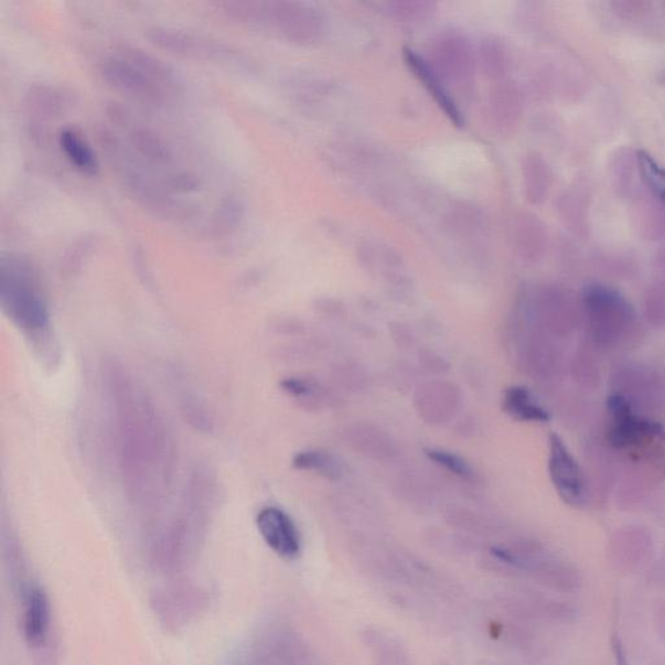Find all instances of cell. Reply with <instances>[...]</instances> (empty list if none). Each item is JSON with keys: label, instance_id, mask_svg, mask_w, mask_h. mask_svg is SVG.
Segmentation results:
<instances>
[{"label": "cell", "instance_id": "obj_1", "mask_svg": "<svg viewBox=\"0 0 665 665\" xmlns=\"http://www.w3.org/2000/svg\"><path fill=\"white\" fill-rule=\"evenodd\" d=\"M115 126L105 143L128 193L158 216L182 221L194 216L201 180L181 163L174 144L126 112H115Z\"/></svg>", "mask_w": 665, "mask_h": 665}, {"label": "cell", "instance_id": "obj_2", "mask_svg": "<svg viewBox=\"0 0 665 665\" xmlns=\"http://www.w3.org/2000/svg\"><path fill=\"white\" fill-rule=\"evenodd\" d=\"M99 75L115 92L153 107L174 104L182 86L162 58L135 46H117L99 62Z\"/></svg>", "mask_w": 665, "mask_h": 665}, {"label": "cell", "instance_id": "obj_3", "mask_svg": "<svg viewBox=\"0 0 665 665\" xmlns=\"http://www.w3.org/2000/svg\"><path fill=\"white\" fill-rule=\"evenodd\" d=\"M0 303L7 317L29 339H49L51 317L39 272L24 255L3 253L0 259Z\"/></svg>", "mask_w": 665, "mask_h": 665}, {"label": "cell", "instance_id": "obj_4", "mask_svg": "<svg viewBox=\"0 0 665 665\" xmlns=\"http://www.w3.org/2000/svg\"><path fill=\"white\" fill-rule=\"evenodd\" d=\"M152 45L168 54L215 63L226 67L245 68V55L222 41L185 29L153 26L148 31Z\"/></svg>", "mask_w": 665, "mask_h": 665}, {"label": "cell", "instance_id": "obj_5", "mask_svg": "<svg viewBox=\"0 0 665 665\" xmlns=\"http://www.w3.org/2000/svg\"><path fill=\"white\" fill-rule=\"evenodd\" d=\"M591 329L599 340L611 342L633 324L635 311L628 299L608 285H589L582 292Z\"/></svg>", "mask_w": 665, "mask_h": 665}, {"label": "cell", "instance_id": "obj_6", "mask_svg": "<svg viewBox=\"0 0 665 665\" xmlns=\"http://www.w3.org/2000/svg\"><path fill=\"white\" fill-rule=\"evenodd\" d=\"M608 408L611 416L609 437L618 449H637L646 442L665 437V430L659 422L635 414L630 400L623 396H611Z\"/></svg>", "mask_w": 665, "mask_h": 665}, {"label": "cell", "instance_id": "obj_7", "mask_svg": "<svg viewBox=\"0 0 665 665\" xmlns=\"http://www.w3.org/2000/svg\"><path fill=\"white\" fill-rule=\"evenodd\" d=\"M549 473L560 500L571 507H581L587 501V481L579 462L562 438L549 437Z\"/></svg>", "mask_w": 665, "mask_h": 665}, {"label": "cell", "instance_id": "obj_8", "mask_svg": "<svg viewBox=\"0 0 665 665\" xmlns=\"http://www.w3.org/2000/svg\"><path fill=\"white\" fill-rule=\"evenodd\" d=\"M257 528L262 539L275 554L294 560L302 551L301 533L291 516L280 507L267 506L257 515Z\"/></svg>", "mask_w": 665, "mask_h": 665}, {"label": "cell", "instance_id": "obj_9", "mask_svg": "<svg viewBox=\"0 0 665 665\" xmlns=\"http://www.w3.org/2000/svg\"><path fill=\"white\" fill-rule=\"evenodd\" d=\"M21 625L29 646H46L51 631V604L46 590L40 583L25 581L20 584Z\"/></svg>", "mask_w": 665, "mask_h": 665}, {"label": "cell", "instance_id": "obj_10", "mask_svg": "<svg viewBox=\"0 0 665 665\" xmlns=\"http://www.w3.org/2000/svg\"><path fill=\"white\" fill-rule=\"evenodd\" d=\"M415 400L421 418L429 422H444L457 411L459 392L454 385L433 383L420 387Z\"/></svg>", "mask_w": 665, "mask_h": 665}, {"label": "cell", "instance_id": "obj_11", "mask_svg": "<svg viewBox=\"0 0 665 665\" xmlns=\"http://www.w3.org/2000/svg\"><path fill=\"white\" fill-rule=\"evenodd\" d=\"M58 148L68 163L79 173L95 175L99 172V158L83 131L75 127H64L57 135Z\"/></svg>", "mask_w": 665, "mask_h": 665}, {"label": "cell", "instance_id": "obj_12", "mask_svg": "<svg viewBox=\"0 0 665 665\" xmlns=\"http://www.w3.org/2000/svg\"><path fill=\"white\" fill-rule=\"evenodd\" d=\"M502 408L510 418L522 422H549L550 412L529 387L513 385L503 392Z\"/></svg>", "mask_w": 665, "mask_h": 665}, {"label": "cell", "instance_id": "obj_13", "mask_svg": "<svg viewBox=\"0 0 665 665\" xmlns=\"http://www.w3.org/2000/svg\"><path fill=\"white\" fill-rule=\"evenodd\" d=\"M281 390L303 407L309 409H321L333 407L337 398L315 378L304 376H290L281 379Z\"/></svg>", "mask_w": 665, "mask_h": 665}, {"label": "cell", "instance_id": "obj_14", "mask_svg": "<svg viewBox=\"0 0 665 665\" xmlns=\"http://www.w3.org/2000/svg\"><path fill=\"white\" fill-rule=\"evenodd\" d=\"M291 463L298 471L318 474L329 481H340L346 473V466L339 457L320 449L299 451Z\"/></svg>", "mask_w": 665, "mask_h": 665}, {"label": "cell", "instance_id": "obj_15", "mask_svg": "<svg viewBox=\"0 0 665 665\" xmlns=\"http://www.w3.org/2000/svg\"><path fill=\"white\" fill-rule=\"evenodd\" d=\"M347 443L362 454L376 459H389L396 454V448L389 436L382 429L368 426H356L347 429Z\"/></svg>", "mask_w": 665, "mask_h": 665}, {"label": "cell", "instance_id": "obj_16", "mask_svg": "<svg viewBox=\"0 0 665 665\" xmlns=\"http://www.w3.org/2000/svg\"><path fill=\"white\" fill-rule=\"evenodd\" d=\"M365 646L375 665H412L404 646L389 634L369 631L365 634Z\"/></svg>", "mask_w": 665, "mask_h": 665}, {"label": "cell", "instance_id": "obj_17", "mask_svg": "<svg viewBox=\"0 0 665 665\" xmlns=\"http://www.w3.org/2000/svg\"><path fill=\"white\" fill-rule=\"evenodd\" d=\"M423 454H426L430 462L440 466L441 470L451 473L452 476L459 480L468 482V484H478L481 480L476 468L471 462H468L464 457L457 454V452L429 448L423 450Z\"/></svg>", "mask_w": 665, "mask_h": 665}, {"label": "cell", "instance_id": "obj_18", "mask_svg": "<svg viewBox=\"0 0 665 665\" xmlns=\"http://www.w3.org/2000/svg\"><path fill=\"white\" fill-rule=\"evenodd\" d=\"M635 159L643 185L665 210V168L645 150L637 151Z\"/></svg>", "mask_w": 665, "mask_h": 665}, {"label": "cell", "instance_id": "obj_19", "mask_svg": "<svg viewBox=\"0 0 665 665\" xmlns=\"http://www.w3.org/2000/svg\"><path fill=\"white\" fill-rule=\"evenodd\" d=\"M408 55V64L411 65L412 69L418 73L419 77L422 78V82L426 83L430 93L435 94L438 104H440L444 112L448 114L452 120L457 124H460V115L454 104L448 97V94L443 90L440 83L437 82V78L432 75L433 72H430L428 65L421 61L419 56H416L412 53H407Z\"/></svg>", "mask_w": 665, "mask_h": 665}, {"label": "cell", "instance_id": "obj_20", "mask_svg": "<svg viewBox=\"0 0 665 665\" xmlns=\"http://www.w3.org/2000/svg\"><path fill=\"white\" fill-rule=\"evenodd\" d=\"M612 647H613V654H615V656H616L618 665H626L624 650H623V646H621V643L619 642V640L613 641Z\"/></svg>", "mask_w": 665, "mask_h": 665}]
</instances>
